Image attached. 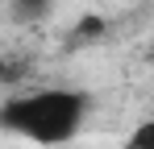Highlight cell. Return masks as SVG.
Masks as SVG:
<instances>
[{
    "label": "cell",
    "mask_w": 154,
    "mask_h": 149,
    "mask_svg": "<svg viewBox=\"0 0 154 149\" xmlns=\"http://www.w3.org/2000/svg\"><path fill=\"white\" fill-rule=\"evenodd\" d=\"M21 4H29V8H42V4H50V0H21Z\"/></svg>",
    "instance_id": "cell-3"
},
{
    "label": "cell",
    "mask_w": 154,
    "mask_h": 149,
    "mask_svg": "<svg viewBox=\"0 0 154 149\" xmlns=\"http://www.w3.org/2000/svg\"><path fill=\"white\" fill-rule=\"evenodd\" d=\"M88 112L92 95L79 87H33L4 104V133L42 149L71 145L88 124Z\"/></svg>",
    "instance_id": "cell-1"
},
{
    "label": "cell",
    "mask_w": 154,
    "mask_h": 149,
    "mask_svg": "<svg viewBox=\"0 0 154 149\" xmlns=\"http://www.w3.org/2000/svg\"><path fill=\"white\" fill-rule=\"evenodd\" d=\"M125 149H154V116H146V120H137L129 128Z\"/></svg>",
    "instance_id": "cell-2"
}]
</instances>
